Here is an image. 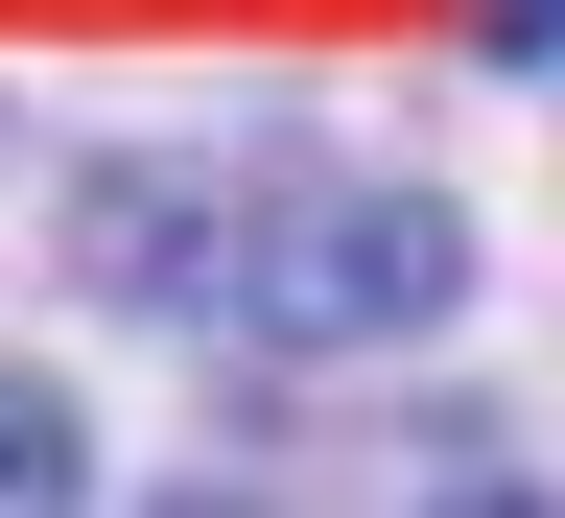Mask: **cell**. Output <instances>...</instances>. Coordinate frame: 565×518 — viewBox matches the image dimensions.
Listing matches in <instances>:
<instances>
[{"label": "cell", "mask_w": 565, "mask_h": 518, "mask_svg": "<svg viewBox=\"0 0 565 518\" xmlns=\"http://www.w3.org/2000/svg\"><path fill=\"white\" fill-rule=\"evenodd\" d=\"M71 283L95 307H189L212 283V166H95L71 189Z\"/></svg>", "instance_id": "7a4b0ae2"}, {"label": "cell", "mask_w": 565, "mask_h": 518, "mask_svg": "<svg viewBox=\"0 0 565 518\" xmlns=\"http://www.w3.org/2000/svg\"><path fill=\"white\" fill-rule=\"evenodd\" d=\"M189 307H236L259 353H401L471 307V189H401V166H307L259 212H212V283Z\"/></svg>", "instance_id": "6da1fadb"}, {"label": "cell", "mask_w": 565, "mask_h": 518, "mask_svg": "<svg viewBox=\"0 0 565 518\" xmlns=\"http://www.w3.org/2000/svg\"><path fill=\"white\" fill-rule=\"evenodd\" d=\"M471 47L494 71H565V0H471Z\"/></svg>", "instance_id": "277c9868"}, {"label": "cell", "mask_w": 565, "mask_h": 518, "mask_svg": "<svg viewBox=\"0 0 565 518\" xmlns=\"http://www.w3.org/2000/svg\"><path fill=\"white\" fill-rule=\"evenodd\" d=\"M424 518H565L542 472H448V495H424Z\"/></svg>", "instance_id": "5b68a950"}, {"label": "cell", "mask_w": 565, "mask_h": 518, "mask_svg": "<svg viewBox=\"0 0 565 518\" xmlns=\"http://www.w3.org/2000/svg\"><path fill=\"white\" fill-rule=\"evenodd\" d=\"M141 518H259V495H236V472H189V495H141Z\"/></svg>", "instance_id": "8992f818"}, {"label": "cell", "mask_w": 565, "mask_h": 518, "mask_svg": "<svg viewBox=\"0 0 565 518\" xmlns=\"http://www.w3.org/2000/svg\"><path fill=\"white\" fill-rule=\"evenodd\" d=\"M0 518H95V401L71 378H0Z\"/></svg>", "instance_id": "3957f363"}]
</instances>
